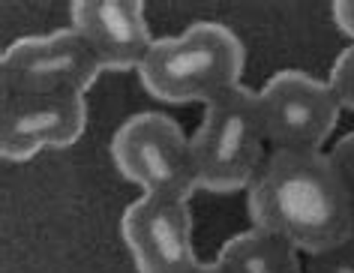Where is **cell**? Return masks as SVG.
Instances as JSON below:
<instances>
[{
    "mask_svg": "<svg viewBox=\"0 0 354 273\" xmlns=\"http://www.w3.org/2000/svg\"><path fill=\"white\" fill-rule=\"evenodd\" d=\"M255 228L318 255L354 237V196L324 153L273 151L246 189Z\"/></svg>",
    "mask_w": 354,
    "mask_h": 273,
    "instance_id": "cell-1",
    "label": "cell"
},
{
    "mask_svg": "<svg viewBox=\"0 0 354 273\" xmlns=\"http://www.w3.org/2000/svg\"><path fill=\"white\" fill-rule=\"evenodd\" d=\"M243 64V42L232 28L219 21H196L180 37L156 39L138 69V78L153 100L207 105L219 93L241 84Z\"/></svg>",
    "mask_w": 354,
    "mask_h": 273,
    "instance_id": "cell-2",
    "label": "cell"
},
{
    "mask_svg": "<svg viewBox=\"0 0 354 273\" xmlns=\"http://www.w3.org/2000/svg\"><path fill=\"white\" fill-rule=\"evenodd\" d=\"M264 120L259 91L237 84L205 105V117L189 135L198 189L241 192L250 189L264 165Z\"/></svg>",
    "mask_w": 354,
    "mask_h": 273,
    "instance_id": "cell-3",
    "label": "cell"
},
{
    "mask_svg": "<svg viewBox=\"0 0 354 273\" xmlns=\"http://www.w3.org/2000/svg\"><path fill=\"white\" fill-rule=\"evenodd\" d=\"M111 160L141 196L189 201L198 192L189 135L168 114L138 111L123 120L111 138Z\"/></svg>",
    "mask_w": 354,
    "mask_h": 273,
    "instance_id": "cell-4",
    "label": "cell"
},
{
    "mask_svg": "<svg viewBox=\"0 0 354 273\" xmlns=\"http://www.w3.org/2000/svg\"><path fill=\"white\" fill-rule=\"evenodd\" d=\"M259 109L273 151L324 153L342 105L322 78L304 69H279L259 91Z\"/></svg>",
    "mask_w": 354,
    "mask_h": 273,
    "instance_id": "cell-5",
    "label": "cell"
},
{
    "mask_svg": "<svg viewBox=\"0 0 354 273\" xmlns=\"http://www.w3.org/2000/svg\"><path fill=\"white\" fill-rule=\"evenodd\" d=\"M102 66L75 28L21 37L0 55L3 96L19 93H84Z\"/></svg>",
    "mask_w": 354,
    "mask_h": 273,
    "instance_id": "cell-6",
    "label": "cell"
},
{
    "mask_svg": "<svg viewBox=\"0 0 354 273\" xmlns=\"http://www.w3.org/2000/svg\"><path fill=\"white\" fill-rule=\"evenodd\" d=\"M87 129L84 93H19L0 105V156L28 162L42 151L73 147Z\"/></svg>",
    "mask_w": 354,
    "mask_h": 273,
    "instance_id": "cell-7",
    "label": "cell"
},
{
    "mask_svg": "<svg viewBox=\"0 0 354 273\" xmlns=\"http://www.w3.org/2000/svg\"><path fill=\"white\" fill-rule=\"evenodd\" d=\"M120 234L138 273H196L189 201L138 196L123 210Z\"/></svg>",
    "mask_w": 354,
    "mask_h": 273,
    "instance_id": "cell-8",
    "label": "cell"
},
{
    "mask_svg": "<svg viewBox=\"0 0 354 273\" xmlns=\"http://www.w3.org/2000/svg\"><path fill=\"white\" fill-rule=\"evenodd\" d=\"M69 28L84 37L102 73H138L156 42L138 0H75Z\"/></svg>",
    "mask_w": 354,
    "mask_h": 273,
    "instance_id": "cell-9",
    "label": "cell"
},
{
    "mask_svg": "<svg viewBox=\"0 0 354 273\" xmlns=\"http://www.w3.org/2000/svg\"><path fill=\"white\" fill-rule=\"evenodd\" d=\"M214 261L223 273H306L295 246L255 225L225 241Z\"/></svg>",
    "mask_w": 354,
    "mask_h": 273,
    "instance_id": "cell-10",
    "label": "cell"
},
{
    "mask_svg": "<svg viewBox=\"0 0 354 273\" xmlns=\"http://www.w3.org/2000/svg\"><path fill=\"white\" fill-rule=\"evenodd\" d=\"M304 270L306 273H354V237L318 255H306Z\"/></svg>",
    "mask_w": 354,
    "mask_h": 273,
    "instance_id": "cell-11",
    "label": "cell"
},
{
    "mask_svg": "<svg viewBox=\"0 0 354 273\" xmlns=\"http://www.w3.org/2000/svg\"><path fill=\"white\" fill-rule=\"evenodd\" d=\"M327 84H330V91H333L336 100H339L342 109L354 111V42L333 60Z\"/></svg>",
    "mask_w": 354,
    "mask_h": 273,
    "instance_id": "cell-12",
    "label": "cell"
},
{
    "mask_svg": "<svg viewBox=\"0 0 354 273\" xmlns=\"http://www.w3.org/2000/svg\"><path fill=\"white\" fill-rule=\"evenodd\" d=\"M327 156H330L333 169L339 171V178L345 180V187H348L351 196H354V132L342 135L339 142H336L330 151H327Z\"/></svg>",
    "mask_w": 354,
    "mask_h": 273,
    "instance_id": "cell-13",
    "label": "cell"
},
{
    "mask_svg": "<svg viewBox=\"0 0 354 273\" xmlns=\"http://www.w3.org/2000/svg\"><path fill=\"white\" fill-rule=\"evenodd\" d=\"M330 19L336 28H339V33H345V37L354 42V0H333Z\"/></svg>",
    "mask_w": 354,
    "mask_h": 273,
    "instance_id": "cell-14",
    "label": "cell"
},
{
    "mask_svg": "<svg viewBox=\"0 0 354 273\" xmlns=\"http://www.w3.org/2000/svg\"><path fill=\"white\" fill-rule=\"evenodd\" d=\"M196 273H223V270H219L216 261H201V267H198Z\"/></svg>",
    "mask_w": 354,
    "mask_h": 273,
    "instance_id": "cell-15",
    "label": "cell"
}]
</instances>
